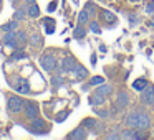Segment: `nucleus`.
Segmentation results:
<instances>
[{"label": "nucleus", "mask_w": 154, "mask_h": 140, "mask_svg": "<svg viewBox=\"0 0 154 140\" xmlns=\"http://www.w3.org/2000/svg\"><path fill=\"white\" fill-rule=\"evenodd\" d=\"M103 101H104V96H101V94H98V92H94L93 96L90 97V102L93 104V106H98V104H103Z\"/></svg>", "instance_id": "17"}, {"label": "nucleus", "mask_w": 154, "mask_h": 140, "mask_svg": "<svg viewBox=\"0 0 154 140\" xmlns=\"http://www.w3.org/2000/svg\"><path fill=\"white\" fill-rule=\"evenodd\" d=\"M55 8H57V4H55V2H53V4H50V5H48V12H53Z\"/></svg>", "instance_id": "31"}, {"label": "nucleus", "mask_w": 154, "mask_h": 140, "mask_svg": "<svg viewBox=\"0 0 154 140\" xmlns=\"http://www.w3.org/2000/svg\"><path fill=\"white\" fill-rule=\"evenodd\" d=\"M146 10H147V12H152V10H154V4H149V5L146 7Z\"/></svg>", "instance_id": "32"}, {"label": "nucleus", "mask_w": 154, "mask_h": 140, "mask_svg": "<svg viewBox=\"0 0 154 140\" xmlns=\"http://www.w3.org/2000/svg\"><path fill=\"white\" fill-rule=\"evenodd\" d=\"M85 33H86V31H85V28H83V27H78L76 30L73 31V36H75V38H83Z\"/></svg>", "instance_id": "22"}, {"label": "nucleus", "mask_w": 154, "mask_h": 140, "mask_svg": "<svg viewBox=\"0 0 154 140\" xmlns=\"http://www.w3.org/2000/svg\"><path fill=\"white\" fill-rule=\"evenodd\" d=\"M88 20H90V8L86 7L85 10L80 12V15H78V23H80V25H85Z\"/></svg>", "instance_id": "10"}, {"label": "nucleus", "mask_w": 154, "mask_h": 140, "mask_svg": "<svg viewBox=\"0 0 154 140\" xmlns=\"http://www.w3.org/2000/svg\"><path fill=\"white\" fill-rule=\"evenodd\" d=\"M126 104H128V96H126V92H119V94H118V101H116L118 109H123Z\"/></svg>", "instance_id": "11"}, {"label": "nucleus", "mask_w": 154, "mask_h": 140, "mask_svg": "<svg viewBox=\"0 0 154 140\" xmlns=\"http://www.w3.org/2000/svg\"><path fill=\"white\" fill-rule=\"evenodd\" d=\"M104 83V79L101 76H94L93 79H90V84L91 86H100V84H103Z\"/></svg>", "instance_id": "21"}, {"label": "nucleus", "mask_w": 154, "mask_h": 140, "mask_svg": "<svg viewBox=\"0 0 154 140\" xmlns=\"http://www.w3.org/2000/svg\"><path fill=\"white\" fill-rule=\"evenodd\" d=\"M103 18H104L106 22H109V23H113V22L116 20V17H114L111 12H103Z\"/></svg>", "instance_id": "23"}, {"label": "nucleus", "mask_w": 154, "mask_h": 140, "mask_svg": "<svg viewBox=\"0 0 154 140\" xmlns=\"http://www.w3.org/2000/svg\"><path fill=\"white\" fill-rule=\"evenodd\" d=\"M146 86H147V81L146 79H137V81H134V83H133V87L136 91H139V92H143V89Z\"/></svg>", "instance_id": "16"}, {"label": "nucleus", "mask_w": 154, "mask_h": 140, "mask_svg": "<svg viewBox=\"0 0 154 140\" xmlns=\"http://www.w3.org/2000/svg\"><path fill=\"white\" fill-rule=\"evenodd\" d=\"M17 25H18V22H17V20L10 22V23L4 25V31H12V30H15V28H17Z\"/></svg>", "instance_id": "20"}, {"label": "nucleus", "mask_w": 154, "mask_h": 140, "mask_svg": "<svg viewBox=\"0 0 154 140\" xmlns=\"http://www.w3.org/2000/svg\"><path fill=\"white\" fill-rule=\"evenodd\" d=\"M143 101L146 104H149V106H152L154 104V87H149L146 86L143 89Z\"/></svg>", "instance_id": "6"}, {"label": "nucleus", "mask_w": 154, "mask_h": 140, "mask_svg": "<svg viewBox=\"0 0 154 140\" xmlns=\"http://www.w3.org/2000/svg\"><path fill=\"white\" fill-rule=\"evenodd\" d=\"M68 115V112H61V114H58V117H57V120L58 122H61V120H65V117Z\"/></svg>", "instance_id": "29"}, {"label": "nucleus", "mask_w": 154, "mask_h": 140, "mask_svg": "<svg viewBox=\"0 0 154 140\" xmlns=\"http://www.w3.org/2000/svg\"><path fill=\"white\" fill-rule=\"evenodd\" d=\"M94 125H96V120H94V119H88V120H85V127H88V129H93Z\"/></svg>", "instance_id": "25"}, {"label": "nucleus", "mask_w": 154, "mask_h": 140, "mask_svg": "<svg viewBox=\"0 0 154 140\" xmlns=\"http://www.w3.org/2000/svg\"><path fill=\"white\" fill-rule=\"evenodd\" d=\"M27 13L30 15L32 18H37L38 15H40V8H38L35 4H30V7L27 8Z\"/></svg>", "instance_id": "15"}, {"label": "nucleus", "mask_w": 154, "mask_h": 140, "mask_svg": "<svg viewBox=\"0 0 154 140\" xmlns=\"http://www.w3.org/2000/svg\"><path fill=\"white\" fill-rule=\"evenodd\" d=\"M119 139H134V140H137V139H144V135L139 133V132H126V133H123V135H119Z\"/></svg>", "instance_id": "14"}, {"label": "nucleus", "mask_w": 154, "mask_h": 140, "mask_svg": "<svg viewBox=\"0 0 154 140\" xmlns=\"http://www.w3.org/2000/svg\"><path fill=\"white\" fill-rule=\"evenodd\" d=\"M73 76L76 77V79H85L86 77V74H88V71H86V68L85 66H80V64H76V66L73 68Z\"/></svg>", "instance_id": "9"}, {"label": "nucleus", "mask_w": 154, "mask_h": 140, "mask_svg": "<svg viewBox=\"0 0 154 140\" xmlns=\"http://www.w3.org/2000/svg\"><path fill=\"white\" fill-rule=\"evenodd\" d=\"M32 46H40L42 45V36L38 33H35V35H32Z\"/></svg>", "instance_id": "19"}, {"label": "nucleus", "mask_w": 154, "mask_h": 140, "mask_svg": "<svg viewBox=\"0 0 154 140\" xmlns=\"http://www.w3.org/2000/svg\"><path fill=\"white\" fill-rule=\"evenodd\" d=\"M111 91H113V87H111V86H108V84H100V87H98L96 92L106 97V96H109V94H111Z\"/></svg>", "instance_id": "13"}, {"label": "nucleus", "mask_w": 154, "mask_h": 140, "mask_svg": "<svg viewBox=\"0 0 154 140\" xmlns=\"http://www.w3.org/2000/svg\"><path fill=\"white\" fill-rule=\"evenodd\" d=\"M25 112H27V117L33 120L35 117H38V106L35 102H30V104H25Z\"/></svg>", "instance_id": "8"}, {"label": "nucleus", "mask_w": 154, "mask_h": 140, "mask_svg": "<svg viewBox=\"0 0 154 140\" xmlns=\"http://www.w3.org/2000/svg\"><path fill=\"white\" fill-rule=\"evenodd\" d=\"M40 64L45 71H53L57 68V60H55L53 54H43L40 58Z\"/></svg>", "instance_id": "3"}, {"label": "nucleus", "mask_w": 154, "mask_h": 140, "mask_svg": "<svg viewBox=\"0 0 154 140\" xmlns=\"http://www.w3.org/2000/svg\"><path fill=\"white\" fill-rule=\"evenodd\" d=\"M17 40H18V43H25V41H27V33H25V31H18Z\"/></svg>", "instance_id": "24"}, {"label": "nucleus", "mask_w": 154, "mask_h": 140, "mask_svg": "<svg viewBox=\"0 0 154 140\" xmlns=\"http://www.w3.org/2000/svg\"><path fill=\"white\" fill-rule=\"evenodd\" d=\"M5 46L8 48H17L18 46V40H17V31L12 30V31H7L5 35V41H4Z\"/></svg>", "instance_id": "5"}, {"label": "nucleus", "mask_w": 154, "mask_h": 140, "mask_svg": "<svg viewBox=\"0 0 154 140\" xmlns=\"http://www.w3.org/2000/svg\"><path fill=\"white\" fill-rule=\"evenodd\" d=\"M22 58H25V53L22 50H18V51H15V54H14V60H22Z\"/></svg>", "instance_id": "26"}, {"label": "nucleus", "mask_w": 154, "mask_h": 140, "mask_svg": "<svg viewBox=\"0 0 154 140\" xmlns=\"http://www.w3.org/2000/svg\"><path fill=\"white\" fill-rule=\"evenodd\" d=\"M151 124L149 115L144 112H131L129 115L126 117V125L131 127V129H136V130H144L147 129Z\"/></svg>", "instance_id": "1"}, {"label": "nucleus", "mask_w": 154, "mask_h": 140, "mask_svg": "<svg viewBox=\"0 0 154 140\" xmlns=\"http://www.w3.org/2000/svg\"><path fill=\"white\" fill-rule=\"evenodd\" d=\"M70 139H86V130L85 129H76L73 133H70Z\"/></svg>", "instance_id": "18"}, {"label": "nucleus", "mask_w": 154, "mask_h": 140, "mask_svg": "<svg viewBox=\"0 0 154 140\" xmlns=\"http://www.w3.org/2000/svg\"><path fill=\"white\" fill-rule=\"evenodd\" d=\"M22 18H25V12H23V10H18L17 13H15V20H17V22H20Z\"/></svg>", "instance_id": "27"}, {"label": "nucleus", "mask_w": 154, "mask_h": 140, "mask_svg": "<svg viewBox=\"0 0 154 140\" xmlns=\"http://www.w3.org/2000/svg\"><path fill=\"white\" fill-rule=\"evenodd\" d=\"M12 86H14V89L20 94L30 92V86H28L27 79H23V77H14V79H12Z\"/></svg>", "instance_id": "2"}, {"label": "nucleus", "mask_w": 154, "mask_h": 140, "mask_svg": "<svg viewBox=\"0 0 154 140\" xmlns=\"http://www.w3.org/2000/svg\"><path fill=\"white\" fill-rule=\"evenodd\" d=\"M76 66V63H75L73 58H65L63 61H61V68H60V73H70V71H73V68Z\"/></svg>", "instance_id": "7"}, {"label": "nucleus", "mask_w": 154, "mask_h": 140, "mask_svg": "<svg viewBox=\"0 0 154 140\" xmlns=\"http://www.w3.org/2000/svg\"><path fill=\"white\" fill-rule=\"evenodd\" d=\"M90 30L93 31V33H100V27H98V23H94V22H93V23L90 25Z\"/></svg>", "instance_id": "28"}, {"label": "nucleus", "mask_w": 154, "mask_h": 140, "mask_svg": "<svg viewBox=\"0 0 154 140\" xmlns=\"http://www.w3.org/2000/svg\"><path fill=\"white\" fill-rule=\"evenodd\" d=\"M40 130H43V120L35 117V119H33V124H32V132L38 133Z\"/></svg>", "instance_id": "12"}, {"label": "nucleus", "mask_w": 154, "mask_h": 140, "mask_svg": "<svg viewBox=\"0 0 154 140\" xmlns=\"http://www.w3.org/2000/svg\"><path fill=\"white\" fill-rule=\"evenodd\" d=\"M53 84H55V86H60V84H61V77L60 76L53 77Z\"/></svg>", "instance_id": "30"}, {"label": "nucleus", "mask_w": 154, "mask_h": 140, "mask_svg": "<svg viewBox=\"0 0 154 140\" xmlns=\"http://www.w3.org/2000/svg\"><path fill=\"white\" fill-rule=\"evenodd\" d=\"M23 107H25V102L20 99V97L14 96V97H10V99H8V110H10V112L18 114L20 110H23Z\"/></svg>", "instance_id": "4"}, {"label": "nucleus", "mask_w": 154, "mask_h": 140, "mask_svg": "<svg viewBox=\"0 0 154 140\" xmlns=\"http://www.w3.org/2000/svg\"><path fill=\"white\" fill-rule=\"evenodd\" d=\"M27 2H28V4H35V2H33V0H27Z\"/></svg>", "instance_id": "33"}]
</instances>
